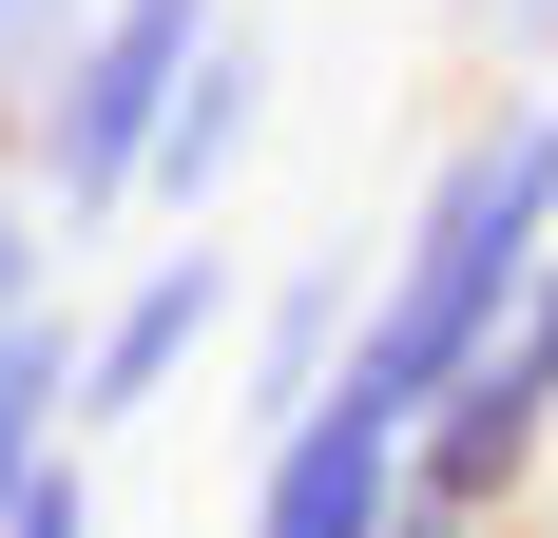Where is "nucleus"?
<instances>
[{
  "instance_id": "nucleus-11",
  "label": "nucleus",
  "mask_w": 558,
  "mask_h": 538,
  "mask_svg": "<svg viewBox=\"0 0 558 538\" xmlns=\"http://www.w3.org/2000/svg\"><path fill=\"white\" fill-rule=\"evenodd\" d=\"M386 538H501V519H444V500H404V519H386Z\"/></svg>"
},
{
  "instance_id": "nucleus-6",
  "label": "nucleus",
  "mask_w": 558,
  "mask_h": 538,
  "mask_svg": "<svg viewBox=\"0 0 558 538\" xmlns=\"http://www.w3.org/2000/svg\"><path fill=\"white\" fill-rule=\"evenodd\" d=\"M39 462H77V308L58 289L0 327V500L39 481Z\"/></svg>"
},
{
  "instance_id": "nucleus-12",
  "label": "nucleus",
  "mask_w": 558,
  "mask_h": 538,
  "mask_svg": "<svg viewBox=\"0 0 558 538\" xmlns=\"http://www.w3.org/2000/svg\"><path fill=\"white\" fill-rule=\"evenodd\" d=\"M501 538H558V481H539V500H520V519H501Z\"/></svg>"
},
{
  "instance_id": "nucleus-3",
  "label": "nucleus",
  "mask_w": 558,
  "mask_h": 538,
  "mask_svg": "<svg viewBox=\"0 0 558 538\" xmlns=\"http://www.w3.org/2000/svg\"><path fill=\"white\" fill-rule=\"evenodd\" d=\"M231 327H251V289L213 269V231H173L155 269H116L97 308H77V442L155 424V404H193V366H213Z\"/></svg>"
},
{
  "instance_id": "nucleus-7",
  "label": "nucleus",
  "mask_w": 558,
  "mask_h": 538,
  "mask_svg": "<svg viewBox=\"0 0 558 538\" xmlns=\"http://www.w3.org/2000/svg\"><path fill=\"white\" fill-rule=\"evenodd\" d=\"M77 20H97V0H0V155H20V115H39V77L77 58Z\"/></svg>"
},
{
  "instance_id": "nucleus-9",
  "label": "nucleus",
  "mask_w": 558,
  "mask_h": 538,
  "mask_svg": "<svg viewBox=\"0 0 558 538\" xmlns=\"http://www.w3.org/2000/svg\"><path fill=\"white\" fill-rule=\"evenodd\" d=\"M39 289H58V231H39V193H20V155H0V327L39 308Z\"/></svg>"
},
{
  "instance_id": "nucleus-1",
  "label": "nucleus",
  "mask_w": 558,
  "mask_h": 538,
  "mask_svg": "<svg viewBox=\"0 0 558 538\" xmlns=\"http://www.w3.org/2000/svg\"><path fill=\"white\" fill-rule=\"evenodd\" d=\"M539 269H558V77H539V97H482L444 155H424V193H404L386 269H366V327H347V384H328V404L424 424V404L520 327Z\"/></svg>"
},
{
  "instance_id": "nucleus-5",
  "label": "nucleus",
  "mask_w": 558,
  "mask_h": 538,
  "mask_svg": "<svg viewBox=\"0 0 558 538\" xmlns=\"http://www.w3.org/2000/svg\"><path fill=\"white\" fill-rule=\"evenodd\" d=\"M251 135H270V39H251V0H231V39L193 58V97H173V135H155V212H213L231 173H251Z\"/></svg>"
},
{
  "instance_id": "nucleus-4",
  "label": "nucleus",
  "mask_w": 558,
  "mask_h": 538,
  "mask_svg": "<svg viewBox=\"0 0 558 538\" xmlns=\"http://www.w3.org/2000/svg\"><path fill=\"white\" fill-rule=\"evenodd\" d=\"M347 327H366V269H289V289H251V384H231V424L289 442V424L347 384Z\"/></svg>"
},
{
  "instance_id": "nucleus-2",
  "label": "nucleus",
  "mask_w": 558,
  "mask_h": 538,
  "mask_svg": "<svg viewBox=\"0 0 558 538\" xmlns=\"http://www.w3.org/2000/svg\"><path fill=\"white\" fill-rule=\"evenodd\" d=\"M213 39H231V0H97V20H77V58H58L39 115H20L39 231H135L155 212V135H173V97H193Z\"/></svg>"
},
{
  "instance_id": "nucleus-8",
  "label": "nucleus",
  "mask_w": 558,
  "mask_h": 538,
  "mask_svg": "<svg viewBox=\"0 0 558 538\" xmlns=\"http://www.w3.org/2000/svg\"><path fill=\"white\" fill-rule=\"evenodd\" d=\"M462 58H482V97H539L558 77V0H462Z\"/></svg>"
},
{
  "instance_id": "nucleus-10",
  "label": "nucleus",
  "mask_w": 558,
  "mask_h": 538,
  "mask_svg": "<svg viewBox=\"0 0 558 538\" xmlns=\"http://www.w3.org/2000/svg\"><path fill=\"white\" fill-rule=\"evenodd\" d=\"M0 538H97V442H77V462H39V481L0 500Z\"/></svg>"
}]
</instances>
